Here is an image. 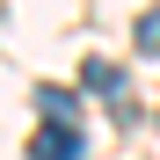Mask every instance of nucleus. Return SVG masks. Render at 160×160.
<instances>
[{
	"instance_id": "1",
	"label": "nucleus",
	"mask_w": 160,
	"mask_h": 160,
	"mask_svg": "<svg viewBox=\"0 0 160 160\" xmlns=\"http://www.w3.org/2000/svg\"><path fill=\"white\" fill-rule=\"evenodd\" d=\"M29 160H80V131L73 124H44L29 138Z\"/></svg>"
},
{
	"instance_id": "2",
	"label": "nucleus",
	"mask_w": 160,
	"mask_h": 160,
	"mask_svg": "<svg viewBox=\"0 0 160 160\" xmlns=\"http://www.w3.org/2000/svg\"><path fill=\"white\" fill-rule=\"evenodd\" d=\"M80 80H88L95 95H117V88H124V66H102V58H88V66H80Z\"/></svg>"
},
{
	"instance_id": "3",
	"label": "nucleus",
	"mask_w": 160,
	"mask_h": 160,
	"mask_svg": "<svg viewBox=\"0 0 160 160\" xmlns=\"http://www.w3.org/2000/svg\"><path fill=\"white\" fill-rule=\"evenodd\" d=\"M37 102H44V124H73V109H80V102H73L66 88H44Z\"/></svg>"
},
{
	"instance_id": "4",
	"label": "nucleus",
	"mask_w": 160,
	"mask_h": 160,
	"mask_svg": "<svg viewBox=\"0 0 160 160\" xmlns=\"http://www.w3.org/2000/svg\"><path fill=\"white\" fill-rule=\"evenodd\" d=\"M131 44H138V51H160V8H153V15H138V29H131Z\"/></svg>"
}]
</instances>
